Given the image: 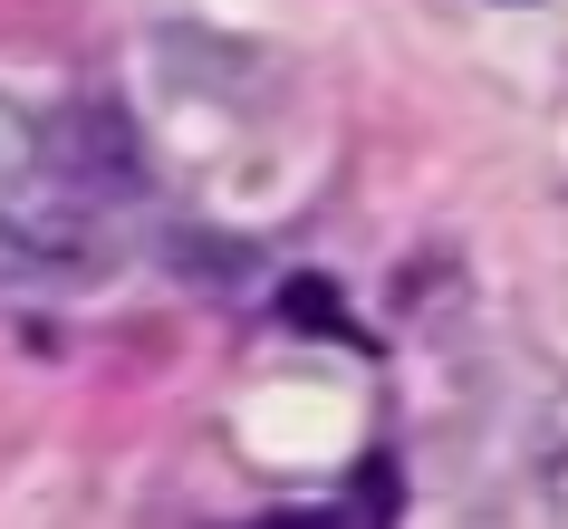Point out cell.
Returning a JSON list of instances; mask_svg holds the SVG:
<instances>
[{
    "label": "cell",
    "mask_w": 568,
    "mask_h": 529,
    "mask_svg": "<svg viewBox=\"0 0 568 529\" xmlns=\"http://www.w3.org/2000/svg\"><path fill=\"white\" fill-rule=\"evenodd\" d=\"M0 261L20 269H78L88 261V203L59 183L49 116L0 88Z\"/></svg>",
    "instance_id": "obj_1"
}]
</instances>
